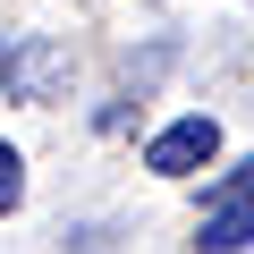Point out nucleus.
<instances>
[{"label": "nucleus", "mask_w": 254, "mask_h": 254, "mask_svg": "<svg viewBox=\"0 0 254 254\" xmlns=\"http://www.w3.org/2000/svg\"><path fill=\"white\" fill-rule=\"evenodd\" d=\"M26 203V161H17V144H0V212H17Z\"/></svg>", "instance_id": "obj_4"}, {"label": "nucleus", "mask_w": 254, "mask_h": 254, "mask_svg": "<svg viewBox=\"0 0 254 254\" xmlns=\"http://www.w3.org/2000/svg\"><path fill=\"white\" fill-rule=\"evenodd\" d=\"M237 246H254V203H212V220H203V254H237Z\"/></svg>", "instance_id": "obj_3"}, {"label": "nucleus", "mask_w": 254, "mask_h": 254, "mask_svg": "<svg viewBox=\"0 0 254 254\" xmlns=\"http://www.w3.org/2000/svg\"><path fill=\"white\" fill-rule=\"evenodd\" d=\"M0 85H9L17 102H51V93H68V43H51V34L0 43Z\"/></svg>", "instance_id": "obj_1"}, {"label": "nucleus", "mask_w": 254, "mask_h": 254, "mask_svg": "<svg viewBox=\"0 0 254 254\" xmlns=\"http://www.w3.org/2000/svg\"><path fill=\"white\" fill-rule=\"evenodd\" d=\"M212 153H220V127L195 110V119H170L161 136L144 144V170H161V178H187V170H203Z\"/></svg>", "instance_id": "obj_2"}]
</instances>
